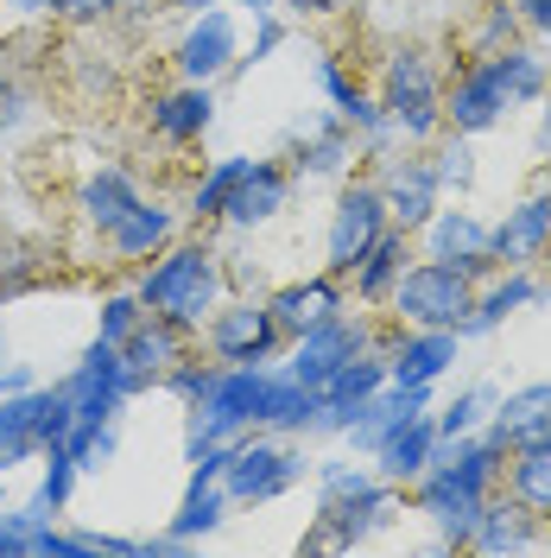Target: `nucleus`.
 Masks as SVG:
<instances>
[{
  "instance_id": "obj_17",
  "label": "nucleus",
  "mask_w": 551,
  "mask_h": 558,
  "mask_svg": "<svg viewBox=\"0 0 551 558\" xmlns=\"http://www.w3.org/2000/svg\"><path fill=\"white\" fill-rule=\"evenodd\" d=\"M375 457H380V476H387V483H418L425 463L438 457V418L418 413V418H406V425H393L375 445Z\"/></svg>"
},
{
  "instance_id": "obj_7",
  "label": "nucleus",
  "mask_w": 551,
  "mask_h": 558,
  "mask_svg": "<svg viewBox=\"0 0 551 558\" xmlns=\"http://www.w3.org/2000/svg\"><path fill=\"white\" fill-rule=\"evenodd\" d=\"M184 324H172V317H159V312H139L134 324H127V337L114 343V355H121V375H127V393L146 381H166L177 362H184Z\"/></svg>"
},
{
  "instance_id": "obj_32",
  "label": "nucleus",
  "mask_w": 551,
  "mask_h": 558,
  "mask_svg": "<svg viewBox=\"0 0 551 558\" xmlns=\"http://www.w3.org/2000/svg\"><path fill=\"white\" fill-rule=\"evenodd\" d=\"M38 279V260L26 242H13V235H0V299H13V292H26Z\"/></svg>"
},
{
  "instance_id": "obj_33",
  "label": "nucleus",
  "mask_w": 551,
  "mask_h": 558,
  "mask_svg": "<svg viewBox=\"0 0 551 558\" xmlns=\"http://www.w3.org/2000/svg\"><path fill=\"white\" fill-rule=\"evenodd\" d=\"M242 172H247V159H222V166L204 178V191H197V216H222L229 197H235V184H242Z\"/></svg>"
},
{
  "instance_id": "obj_10",
  "label": "nucleus",
  "mask_w": 551,
  "mask_h": 558,
  "mask_svg": "<svg viewBox=\"0 0 551 558\" xmlns=\"http://www.w3.org/2000/svg\"><path fill=\"white\" fill-rule=\"evenodd\" d=\"M279 337L285 330H279L273 305H229V312H216V324H209V349L222 362H235V368H260L279 349Z\"/></svg>"
},
{
  "instance_id": "obj_11",
  "label": "nucleus",
  "mask_w": 551,
  "mask_h": 558,
  "mask_svg": "<svg viewBox=\"0 0 551 558\" xmlns=\"http://www.w3.org/2000/svg\"><path fill=\"white\" fill-rule=\"evenodd\" d=\"M387 229V197H380V184H348L343 204H336V222H330V274H348L375 235Z\"/></svg>"
},
{
  "instance_id": "obj_9",
  "label": "nucleus",
  "mask_w": 551,
  "mask_h": 558,
  "mask_svg": "<svg viewBox=\"0 0 551 558\" xmlns=\"http://www.w3.org/2000/svg\"><path fill=\"white\" fill-rule=\"evenodd\" d=\"M488 445H494L501 457L551 451V381L514 387V393L488 413Z\"/></svg>"
},
{
  "instance_id": "obj_16",
  "label": "nucleus",
  "mask_w": 551,
  "mask_h": 558,
  "mask_svg": "<svg viewBox=\"0 0 551 558\" xmlns=\"http://www.w3.org/2000/svg\"><path fill=\"white\" fill-rule=\"evenodd\" d=\"M456 330H413L406 324V337H400V349L387 355V381H413V387H431L438 375H444L450 362H456Z\"/></svg>"
},
{
  "instance_id": "obj_12",
  "label": "nucleus",
  "mask_w": 551,
  "mask_h": 558,
  "mask_svg": "<svg viewBox=\"0 0 551 558\" xmlns=\"http://www.w3.org/2000/svg\"><path fill=\"white\" fill-rule=\"evenodd\" d=\"M507 108L514 102H507V89H501V76H494L488 58H469V64L456 70V83L444 89V121L456 134H482V128H494Z\"/></svg>"
},
{
  "instance_id": "obj_2",
  "label": "nucleus",
  "mask_w": 551,
  "mask_h": 558,
  "mask_svg": "<svg viewBox=\"0 0 551 558\" xmlns=\"http://www.w3.org/2000/svg\"><path fill=\"white\" fill-rule=\"evenodd\" d=\"M393 521V488L375 483V476H362V470H348V463H330L323 470V501H317V526L305 533L310 553H323V546H362L375 526Z\"/></svg>"
},
{
  "instance_id": "obj_44",
  "label": "nucleus",
  "mask_w": 551,
  "mask_h": 558,
  "mask_svg": "<svg viewBox=\"0 0 551 558\" xmlns=\"http://www.w3.org/2000/svg\"><path fill=\"white\" fill-rule=\"evenodd\" d=\"M242 7H254V13H267V7H273V0H242Z\"/></svg>"
},
{
  "instance_id": "obj_35",
  "label": "nucleus",
  "mask_w": 551,
  "mask_h": 558,
  "mask_svg": "<svg viewBox=\"0 0 551 558\" xmlns=\"http://www.w3.org/2000/svg\"><path fill=\"white\" fill-rule=\"evenodd\" d=\"M20 114H26V83L13 64H0V128H13Z\"/></svg>"
},
{
  "instance_id": "obj_43",
  "label": "nucleus",
  "mask_w": 551,
  "mask_h": 558,
  "mask_svg": "<svg viewBox=\"0 0 551 558\" xmlns=\"http://www.w3.org/2000/svg\"><path fill=\"white\" fill-rule=\"evenodd\" d=\"M539 267H546V279H551V235H546V247H539Z\"/></svg>"
},
{
  "instance_id": "obj_26",
  "label": "nucleus",
  "mask_w": 551,
  "mask_h": 558,
  "mask_svg": "<svg viewBox=\"0 0 551 558\" xmlns=\"http://www.w3.org/2000/svg\"><path fill=\"white\" fill-rule=\"evenodd\" d=\"M488 64H494V76H501V89H507V102H514V108H519V102H539V96L551 89V83H546V64H539L532 51H519V45L494 51Z\"/></svg>"
},
{
  "instance_id": "obj_23",
  "label": "nucleus",
  "mask_w": 551,
  "mask_h": 558,
  "mask_svg": "<svg viewBox=\"0 0 551 558\" xmlns=\"http://www.w3.org/2000/svg\"><path fill=\"white\" fill-rule=\"evenodd\" d=\"M108 242H114V254H121V260H146L152 247L172 242V216H166L159 204H134L121 222H114V229H108Z\"/></svg>"
},
{
  "instance_id": "obj_19",
  "label": "nucleus",
  "mask_w": 551,
  "mask_h": 558,
  "mask_svg": "<svg viewBox=\"0 0 551 558\" xmlns=\"http://www.w3.org/2000/svg\"><path fill=\"white\" fill-rule=\"evenodd\" d=\"M546 235H551V191H539L519 209H507V222L494 229V260L501 267H526V260H539Z\"/></svg>"
},
{
  "instance_id": "obj_24",
  "label": "nucleus",
  "mask_w": 551,
  "mask_h": 558,
  "mask_svg": "<svg viewBox=\"0 0 551 558\" xmlns=\"http://www.w3.org/2000/svg\"><path fill=\"white\" fill-rule=\"evenodd\" d=\"M209 114H216L209 89L204 83H191V89H172V96L152 102V128H159L166 140H197L209 128Z\"/></svg>"
},
{
  "instance_id": "obj_4",
  "label": "nucleus",
  "mask_w": 551,
  "mask_h": 558,
  "mask_svg": "<svg viewBox=\"0 0 551 558\" xmlns=\"http://www.w3.org/2000/svg\"><path fill=\"white\" fill-rule=\"evenodd\" d=\"M469 305H476V274H463L450 260H418L393 286V312L413 330H463Z\"/></svg>"
},
{
  "instance_id": "obj_15",
  "label": "nucleus",
  "mask_w": 551,
  "mask_h": 558,
  "mask_svg": "<svg viewBox=\"0 0 551 558\" xmlns=\"http://www.w3.org/2000/svg\"><path fill=\"white\" fill-rule=\"evenodd\" d=\"M546 533H539V514L519 501V495H507V501H494L488 495V508H482V521L469 526V546L488 558H501V553H532Z\"/></svg>"
},
{
  "instance_id": "obj_42",
  "label": "nucleus",
  "mask_w": 551,
  "mask_h": 558,
  "mask_svg": "<svg viewBox=\"0 0 551 558\" xmlns=\"http://www.w3.org/2000/svg\"><path fill=\"white\" fill-rule=\"evenodd\" d=\"M166 7H191V13H204V7H216V0H166Z\"/></svg>"
},
{
  "instance_id": "obj_21",
  "label": "nucleus",
  "mask_w": 551,
  "mask_h": 558,
  "mask_svg": "<svg viewBox=\"0 0 551 558\" xmlns=\"http://www.w3.org/2000/svg\"><path fill=\"white\" fill-rule=\"evenodd\" d=\"M229 58H235V26H229V13H204V20L191 26V38L177 45V70H184L191 83H209Z\"/></svg>"
},
{
  "instance_id": "obj_28",
  "label": "nucleus",
  "mask_w": 551,
  "mask_h": 558,
  "mask_svg": "<svg viewBox=\"0 0 551 558\" xmlns=\"http://www.w3.org/2000/svg\"><path fill=\"white\" fill-rule=\"evenodd\" d=\"M222 488H216V476H191V495H184V508H177L172 521V539H191V533H209V526L222 521Z\"/></svg>"
},
{
  "instance_id": "obj_6",
  "label": "nucleus",
  "mask_w": 551,
  "mask_h": 558,
  "mask_svg": "<svg viewBox=\"0 0 551 558\" xmlns=\"http://www.w3.org/2000/svg\"><path fill=\"white\" fill-rule=\"evenodd\" d=\"M355 355H368V324L336 312V317H323V324H310V330H298V349H292L285 375L298 387H323L343 362H355Z\"/></svg>"
},
{
  "instance_id": "obj_14",
  "label": "nucleus",
  "mask_w": 551,
  "mask_h": 558,
  "mask_svg": "<svg viewBox=\"0 0 551 558\" xmlns=\"http://www.w3.org/2000/svg\"><path fill=\"white\" fill-rule=\"evenodd\" d=\"M438 166L431 159H393V172H387V184H380V197H387V222L393 229H425L431 216H438Z\"/></svg>"
},
{
  "instance_id": "obj_27",
  "label": "nucleus",
  "mask_w": 551,
  "mask_h": 558,
  "mask_svg": "<svg viewBox=\"0 0 551 558\" xmlns=\"http://www.w3.org/2000/svg\"><path fill=\"white\" fill-rule=\"evenodd\" d=\"M134 204H139V197H134V184H127L121 172H102V178H89V184H83V216H89L102 235H108V229H114V222H121Z\"/></svg>"
},
{
  "instance_id": "obj_34",
  "label": "nucleus",
  "mask_w": 551,
  "mask_h": 558,
  "mask_svg": "<svg viewBox=\"0 0 551 558\" xmlns=\"http://www.w3.org/2000/svg\"><path fill=\"white\" fill-rule=\"evenodd\" d=\"M438 178L456 184V191H469V184H476V153H469V134H456L444 153H438Z\"/></svg>"
},
{
  "instance_id": "obj_30",
  "label": "nucleus",
  "mask_w": 551,
  "mask_h": 558,
  "mask_svg": "<svg viewBox=\"0 0 551 558\" xmlns=\"http://www.w3.org/2000/svg\"><path fill=\"white\" fill-rule=\"evenodd\" d=\"M514 495L539 514V521H551V451L514 457Z\"/></svg>"
},
{
  "instance_id": "obj_1",
  "label": "nucleus",
  "mask_w": 551,
  "mask_h": 558,
  "mask_svg": "<svg viewBox=\"0 0 551 558\" xmlns=\"http://www.w3.org/2000/svg\"><path fill=\"white\" fill-rule=\"evenodd\" d=\"M494 470H501V451H494L488 438H450V445H438V457L425 463V476H418V508L444 526L450 546H469V526L482 521Z\"/></svg>"
},
{
  "instance_id": "obj_8",
  "label": "nucleus",
  "mask_w": 551,
  "mask_h": 558,
  "mask_svg": "<svg viewBox=\"0 0 551 558\" xmlns=\"http://www.w3.org/2000/svg\"><path fill=\"white\" fill-rule=\"evenodd\" d=\"M305 476V463L298 451H285V445H229V463H222V495L229 501H273L285 488Z\"/></svg>"
},
{
  "instance_id": "obj_37",
  "label": "nucleus",
  "mask_w": 551,
  "mask_h": 558,
  "mask_svg": "<svg viewBox=\"0 0 551 558\" xmlns=\"http://www.w3.org/2000/svg\"><path fill=\"white\" fill-rule=\"evenodd\" d=\"M114 7H121V0H51V13H64V20H102Z\"/></svg>"
},
{
  "instance_id": "obj_36",
  "label": "nucleus",
  "mask_w": 551,
  "mask_h": 558,
  "mask_svg": "<svg viewBox=\"0 0 551 558\" xmlns=\"http://www.w3.org/2000/svg\"><path fill=\"white\" fill-rule=\"evenodd\" d=\"M139 312H146L139 299H108V312H102V343H121V337H127V324H134Z\"/></svg>"
},
{
  "instance_id": "obj_3",
  "label": "nucleus",
  "mask_w": 551,
  "mask_h": 558,
  "mask_svg": "<svg viewBox=\"0 0 551 558\" xmlns=\"http://www.w3.org/2000/svg\"><path fill=\"white\" fill-rule=\"evenodd\" d=\"M216 292H222V274H216V254L209 247H172L152 274L139 279V305L172 324H204V312H216Z\"/></svg>"
},
{
  "instance_id": "obj_29",
  "label": "nucleus",
  "mask_w": 551,
  "mask_h": 558,
  "mask_svg": "<svg viewBox=\"0 0 551 558\" xmlns=\"http://www.w3.org/2000/svg\"><path fill=\"white\" fill-rule=\"evenodd\" d=\"M488 413H494V393H488V387H463L444 413H438V445H450V438H469Z\"/></svg>"
},
{
  "instance_id": "obj_25",
  "label": "nucleus",
  "mask_w": 551,
  "mask_h": 558,
  "mask_svg": "<svg viewBox=\"0 0 551 558\" xmlns=\"http://www.w3.org/2000/svg\"><path fill=\"white\" fill-rule=\"evenodd\" d=\"M532 299H539V286H532V279H526V274L514 267V274L501 279V286H488L482 299L469 305V317H463V330H456V337H476V330H494V324H501L507 312H519V305H532Z\"/></svg>"
},
{
  "instance_id": "obj_5",
  "label": "nucleus",
  "mask_w": 551,
  "mask_h": 558,
  "mask_svg": "<svg viewBox=\"0 0 551 558\" xmlns=\"http://www.w3.org/2000/svg\"><path fill=\"white\" fill-rule=\"evenodd\" d=\"M380 108L393 128H406V140H431L444 128V83L425 51H393L387 58V76H380Z\"/></svg>"
},
{
  "instance_id": "obj_31",
  "label": "nucleus",
  "mask_w": 551,
  "mask_h": 558,
  "mask_svg": "<svg viewBox=\"0 0 551 558\" xmlns=\"http://www.w3.org/2000/svg\"><path fill=\"white\" fill-rule=\"evenodd\" d=\"M343 159H348V121L343 114L323 121V128L298 146V166H310V172H343Z\"/></svg>"
},
{
  "instance_id": "obj_39",
  "label": "nucleus",
  "mask_w": 551,
  "mask_h": 558,
  "mask_svg": "<svg viewBox=\"0 0 551 558\" xmlns=\"http://www.w3.org/2000/svg\"><path fill=\"white\" fill-rule=\"evenodd\" d=\"M292 7H298V13H343L348 0H292Z\"/></svg>"
},
{
  "instance_id": "obj_41",
  "label": "nucleus",
  "mask_w": 551,
  "mask_h": 558,
  "mask_svg": "<svg viewBox=\"0 0 551 558\" xmlns=\"http://www.w3.org/2000/svg\"><path fill=\"white\" fill-rule=\"evenodd\" d=\"M539 153H546V166H551V108H546V134H539Z\"/></svg>"
},
{
  "instance_id": "obj_13",
  "label": "nucleus",
  "mask_w": 551,
  "mask_h": 558,
  "mask_svg": "<svg viewBox=\"0 0 551 558\" xmlns=\"http://www.w3.org/2000/svg\"><path fill=\"white\" fill-rule=\"evenodd\" d=\"M431 260H450V267H463V274H494L501 260H494V229L488 222H476L469 209H438L431 222Z\"/></svg>"
},
{
  "instance_id": "obj_20",
  "label": "nucleus",
  "mask_w": 551,
  "mask_h": 558,
  "mask_svg": "<svg viewBox=\"0 0 551 558\" xmlns=\"http://www.w3.org/2000/svg\"><path fill=\"white\" fill-rule=\"evenodd\" d=\"M400 274H406V229H380L375 247L348 267V279H355V299H368V305H380V299H393V286H400Z\"/></svg>"
},
{
  "instance_id": "obj_40",
  "label": "nucleus",
  "mask_w": 551,
  "mask_h": 558,
  "mask_svg": "<svg viewBox=\"0 0 551 558\" xmlns=\"http://www.w3.org/2000/svg\"><path fill=\"white\" fill-rule=\"evenodd\" d=\"M0 393H26V375L13 368V375H0Z\"/></svg>"
},
{
  "instance_id": "obj_45",
  "label": "nucleus",
  "mask_w": 551,
  "mask_h": 558,
  "mask_svg": "<svg viewBox=\"0 0 551 558\" xmlns=\"http://www.w3.org/2000/svg\"><path fill=\"white\" fill-rule=\"evenodd\" d=\"M13 7H33V13H38V7H51V0H13Z\"/></svg>"
},
{
  "instance_id": "obj_38",
  "label": "nucleus",
  "mask_w": 551,
  "mask_h": 558,
  "mask_svg": "<svg viewBox=\"0 0 551 558\" xmlns=\"http://www.w3.org/2000/svg\"><path fill=\"white\" fill-rule=\"evenodd\" d=\"M507 7H514L532 33H551V0H507Z\"/></svg>"
},
{
  "instance_id": "obj_18",
  "label": "nucleus",
  "mask_w": 551,
  "mask_h": 558,
  "mask_svg": "<svg viewBox=\"0 0 551 558\" xmlns=\"http://www.w3.org/2000/svg\"><path fill=\"white\" fill-rule=\"evenodd\" d=\"M267 305H273L279 330L298 337V330H310V324H323V317L343 312V292H336V274H317V279H298V286H279Z\"/></svg>"
},
{
  "instance_id": "obj_22",
  "label": "nucleus",
  "mask_w": 551,
  "mask_h": 558,
  "mask_svg": "<svg viewBox=\"0 0 551 558\" xmlns=\"http://www.w3.org/2000/svg\"><path fill=\"white\" fill-rule=\"evenodd\" d=\"M285 172L279 166H267V159H247L242 184H235V197H229V209L222 216H235V222H267V216H279L285 209Z\"/></svg>"
}]
</instances>
